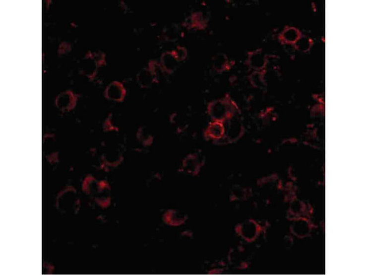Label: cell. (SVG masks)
I'll return each instance as SVG.
<instances>
[{
  "instance_id": "cell-1",
  "label": "cell",
  "mask_w": 367,
  "mask_h": 275,
  "mask_svg": "<svg viewBox=\"0 0 367 275\" xmlns=\"http://www.w3.org/2000/svg\"><path fill=\"white\" fill-rule=\"evenodd\" d=\"M231 105L227 100H219L209 106V112L214 121H222L229 119L231 111Z\"/></svg>"
},
{
  "instance_id": "cell-2",
  "label": "cell",
  "mask_w": 367,
  "mask_h": 275,
  "mask_svg": "<svg viewBox=\"0 0 367 275\" xmlns=\"http://www.w3.org/2000/svg\"><path fill=\"white\" fill-rule=\"evenodd\" d=\"M76 96L71 91H66L61 93L57 97L56 104L61 111L66 112L70 111L75 107Z\"/></svg>"
},
{
  "instance_id": "cell-3",
  "label": "cell",
  "mask_w": 367,
  "mask_h": 275,
  "mask_svg": "<svg viewBox=\"0 0 367 275\" xmlns=\"http://www.w3.org/2000/svg\"><path fill=\"white\" fill-rule=\"evenodd\" d=\"M125 94L124 88L120 83L110 84L106 90L105 95L109 99L120 102L124 99Z\"/></svg>"
},
{
  "instance_id": "cell-4",
  "label": "cell",
  "mask_w": 367,
  "mask_h": 275,
  "mask_svg": "<svg viewBox=\"0 0 367 275\" xmlns=\"http://www.w3.org/2000/svg\"><path fill=\"white\" fill-rule=\"evenodd\" d=\"M226 133V128L222 122L215 121L208 127L206 135L212 139H218L223 138Z\"/></svg>"
},
{
  "instance_id": "cell-5",
  "label": "cell",
  "mask_w": 367,
  "mask_h": 275,
  "mask_svg": "<svg viewBox=\"0 0 367 275\" xmlns=\"http://www.w3.org/2000/svg\"><path fill=\"white\" fill-rule=\"evenodd\" d=\"M152 137L148 132L141 131L138 133L137 138L142 143H149L152 140Z\"/></svg>"
}]
</instances>
